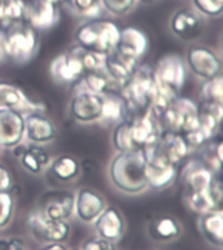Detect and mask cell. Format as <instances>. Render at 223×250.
<instances>
[{"label": "cell", "mask_w": 223, "mask_h": 250, "mask_svg": "<svg viewBox=\"0 0 223 250\" xmlns=\"http://www.w3.org/2000/svg\"><path fill=\"white\" fill-rule=\"evenodd\" d=\"M182 233V227L172 216H159L149 224V234L154 241L167 244L178 240Z\"/></svg>", "instance_id": "25"}, {"label": "cell", "mask_w": 223, "mask_h": 250, "mask_svg": "<svg viewBox=\"0 0 223 250\" xmlns=\"http://www.w3.org/2000/svg\"><path fill=\"white\" fill-rule=\"evenodd\" d=\"M49 72L51 79L58 84H75L83 78L84 68L80 58L72 47L54 58L50 63Z\"/></svg>", "instance_id": "14"}, {"label": "cell", "mask_w": 223, "mask_h": 250, "mask_svg": "<svg viewBox=\"0 0 223 250\" xmlns=\"http://www.w3.org/2000/svg\"><path fill=\"white\" fill-rule=\"evenodd\" d=\"M82 250H117V244L108 241L99 236L88 237L80 246Z\"/></svg>", "instance_id": "38"}, {"label": "cell", "mask_w": 223, "mask_h": 250, "mask_svg": "<svg viewBox=\"0 0 223 250\" xmlns=\"http://www.w3.org/2000/svg\"><path fill=\"white\" fill-rule=\"evenodd\" d=\"M15 212V197L11 190L0 191V229H5L11 224Z\"/></svg>", "instance_id": "34"}, {"label": "cell", "mask_w": 223, "mask_h": 250, "mask_svg": "<svg viewBox=\"0 0 223 250\" xmlns=\"http://www.w3.org/2000/svg\"><path fill=\"white\" fill-rule=\"evenodd\" d=\"M120 30L112 21L93 19L76 29L75 41L82 49L109 55L116 49Z\"/></svg>", "instance_id": "3"}, {"label": "cell", "mask_w": 223, "mask_h": 250, "mask_svg": "<svg viewBox=\"0 0 223 250\" xmlns=\"http://www.w3.org/2000/svg\"><path fill=\"white\" fill-rule=\"evenodd\" d=\"M145 151L118 152L109 167V177L114 188L129 195L149 189L145 174Z\"/></svg>", "instance_id": "2"}, {"label": "cell", "mask_w": 223, "mask_h": 250, "mask_svg": "<svg viewBox=\"0 0 223 250\" xmlns=\"http://www.w3.org/2000/svg\"><path fill=\"white\" fill-rule=\"evenodd\" d=\"M0 152H1V146H0Z\"/></svg>", "instance_id": "52"}, {"label": "cell", "mask_w": 223, "mask_h": 250, "mask_svg": "<svg viewBox=\"0 0 223 250\" xmlns=\"http://www.w3.org/2000/svg\"><path fill=\"white\" fill-rule=\"evenodd\" d=\"M58 20L55 5L42 0L29 13L30 26L34 29H49Z\"/></svg>", "instance_id": "29"}, {"label": "cell", "mask_w": 223, "mask_h": 250, "mask_svg": "<svg viewBox=\"0 0 223 250\" xmlns=\"http://www.w3.org/2000/svg\"><path fill=\"white\" fill-rule=\"evenodd\" d=\"M223 106L215 104L201 103L199 105V128L209 142L214 139L221 128Z\"/></svg>", "instance_id": "26"}, {"label": "cell", "mask_w": 223, "mask_h": 250, "mask_svg": "<svg viewBox=\"0 0 223 250\" xmlns=\"http://www.w3.org/2000/svg\"><path fill=\"white\" fill-rule=\"evenodd\" d=\"M196 152H199V160L206 167L210 172H213L217 176L218 173L223 170L222 165L219 163L217 153H215V143L213 142H207L202 146V147L197 149Z\"/></svg>", "instance_id": "33"}, {"label": "cell", "mask_w": 223, "mask_h": 250, "mask_svg": "<svg viewBox=\"0 0 223 250\" xmlns=\"http://www.w3.org/2000/svg\"><path fill=\"white\" fill-rule=\"evenodd\" d=\"M221 130L223 131V118H222V122H221Z\"/></svg>", "instance_id": "50"}, {"label": "cell", "mask_w": 223, "mask_h": 250, "mask_svg": "<svg viewBox=\"0 0 223 250\" xmlns=\"http://www.w3.org/2000/svg\"><path fill=\"white\" fill-rule=\"evenodd\" d=\"M108 12L116 16H124L135 7L138 0H100Z\"/></svg>", "instance_id": "37"}, {"label": "cell", "mask_w": 223, "mask_h": 250, "mask_svg": "<svg viewBox=\"0 0 223 250\" xmlns=\"http://www.w3.org/2000/svg\"><path fill=\"white\" fill-rule=\"evenodd\" d=\"M0 107L12 109L24 115L45 111V104L36 103L19 86L3 82H0Z\"/></svg>", "instance_id": "19"}, {"label": "cell", "mask_w": 223, "mask_h": 250, "mask_svg": "<svg viewBox=\"0 0 223 250\" xmlns=\"http://www.w3.org/2000/svg\"><path fill=\"white\" fill-rule=\"evenodd\" d=\"M188 67L185 61L178 54H168L156 63L153 70L154 80L163 89L178 96L186 80Z\"/></svg>", "instance_id": "8"}, {"label": "cell", "mask_w": 223, "mask_h": 250, "mask_svg": "<svg viewBox=\"0 0 223 250\" xmlns=\"http://www.w3.org/2000/svg\"><path fill=\"white\" fill-rule=\"evenodd\" d=\"M75 194L68 190H50L40 198L38 209L54 220H67L74 215Z\"/></svg>", "instance_id": "13"}, {"label": "cell", "mask_w": 223, "mask_h": 250, "mask_svg": "<svg viewBox=\"0 0 223 250\" xmlns=\"http://www.w3.org/2000/svg\"><path fill=\"white\" fill-rule=\"evenodd\" d=\"M5 55L17 63H26L36 55L38 49V36L28 25L16 24L4 34Z\"/></svg>", "instance_id": "7"}, {"label": "cell", "mask_w": 223, "mask_h": 250, "mask_svg": "<svg viewBox=\"0 0 223 250\" xmlns=\"http://www.w3.org/2000/svg\"><path fill=\"white\" fill-rule=\"evenodd\" d=\"M192 5L205 19H215L223 15V0H192Z\"/></svg>", "instance_id": "35"}, {"label": "cell", "mask_w": 223, "mask_h": 250, "mask_svg": "<svg viewBox=\"0 0 223 250\" xmlns=\"http://www.w3.org/2000/svg\"><path fill=\"white\" fill-rule=\"evenodd\" d=\"M215 153H217V157H218L219 163H221L223 168V140L215 143Z\"/></svg>", "instance_id": "44"}, {"label": "cell", "mask_w": 223, "mask_h": 250, "mask_svg": "<svg viewBox=\"0 0 223 250\" xmlns=\"http://www.w3.org/2000/svg\"><path fill=\"white\" fill-rule=\"evenodd\" d=\"M13 185L12 174L4 165L0 164V191L3 190H11Z\"/></svg>", "instance_id": "42"}, {"label": "cell", "mask_w": 223, "mask_h": 250, "mask_svg": "<svg viewBox=\"0 0 223 250\" xmlns=\"http://www.w3.org/2000/svg\"><path fill=\"white\" fill-rule=\"evenodd\" d=\"M221 249H222V250H223V245H222V248H221Z\"/></svg>", "instance_id": "53"}, {"label": "cell", "mask_w": 223, "mask_h": 250, "mask_svg": "<svg viewBox=\"0 0 223 250\" xmlns=\"http://www.w3.org/2000/svg\"><path fill=\"white\" fill-rule=\"evenodd\" d=\"M159 122L167 131L178 134L193 131L199 128V105L190 99L178 96L161 113Z\"/></svg>", "instance_id": "5"}, {"label": "cell", "mask_w": 223, "mask_h": 250, "mask_svg": "<svg viewBox=\"0 0 223 250\" xmlns=\"http://www.w3.org/2000/svg\"><path fill=\"white\" fill-rule=\"evenodd\" d=\"M82 88L93 92L96 95H105L111 92H117L111 78L104 71H96V72H86L82 78Z\"/></svg>", "instance_id": "30"}, {"label": "cell", "mask_w": 223, "mask_h": 250, "mask_svg": "<svg viewBox=\"0 0 223 250\" xmlns=\"http://www.w3.org/2000/svg\"><path fill=\"white\" fill-rule=\"evenodd\" d=\"M57 130L54 123L42 113L25 115V136L34 144H45L55 139Z\"/></svg>", "instance_id": "23"}, {"label": "cell", "mask_w": 223, "mask_h": 250, "mask_svg": "<svg viewBox=\"0 0 223 250\" xmlns=\"http://www.w3.org/2000/svg\"><path fill=\"white\" fill-rule=\"evenodd\" d=\"M93 227H95L96 236L114 244H118L126 233L125 216L120 209L113 206L105 207V209L95 220Z\"/></svg>", "instance_id": "18"}, {"label": "cell", "mask_w": 223, "mask_h": 250, "mask_svg": "<svg viewBox=\"0 0 223 250\" xmlns=\"http://www.w3.org/2000/svg\"><path fill=\"white\" fill-rule=\"evenodd\" d=\"M44 1H46V3H50V4L53 5H57L61 1V0H44Z\"/></svg>", "instance_id": "46"}, {"label": "cell", "mask_w": 223, "mask_h": 250, "mask_svg": "<svg viewBox=\"0 0 223 250\" xmlns=\"http://www.w3.org/2000/svg\"><path fill=\"white\" fill-rule=\"evenodd\" d=\"M161 131L159 119L146 110L117 123L113 131V144L118 152L145 151L157 143Z\"/></svg>", "instance_id": "1"}, {"label": "cell", "mask_w": 223, "mask_h": 250, "mask_svg": "<svg viewBox=\"0 0 223 250\" xmlns=\"http://www.w3.org/2000/svg\"><path fill=\"white\" fill-rule=\"evenodd\" d=\"M223 201L222 186L217 184L210 190L205 191H184L182 190V202L190 212L203 215L219 208V203Z\"/></svg>", "instance_id": "22"}, {"label": "cell", "mask_w": 223, "mask_h": 250, "mask_svg": "<svg viewBox=\"0 0 223 250\" xmlns=\"http://www.w3.org/2000/svg\"><path fill=\"white\" fill-rule=\"evenodd\" d=\"M5 55V47H4V34L0 33V61H3Z\"/></svg>", "instance_id": "45"}, {"label": "cell", "mask_w": 223, "mask_h": 250, "mask_svg": "<svg viewBox=\"0 0 223 250\" xmlns=\"http://www.w3.org/2000/svg\"><path fill=\"white\" fill-rule=\"evenodd\" d=\"M185 64L190 72L201 80L215 78L223 71V62L218 54L202 45H192L188 47Z\"/></svg>", "instance_id": "10"}, {"label": "cell", "mask_w": 223, "mask_h": 250, "mask_svg": "<svg viewBox=\"0 0 223 250\" xmlns=\"http://www.w3.org/2000/svg\"><path fill=\"white\" fill-rule=\"evenodd\" d=\"M38 250H68L65 242H49V244H44Z\"/></svg>", "instance_id": "43"}, {"label": "cell", "mask_w": 223, "mask_h": 250, "mask_svg": "<svg viewBox=\"0 0 223 250\" xmlns=\"http://www.w3.org/2000/svg\"><path fill=\"white\" fill-rule=\"evenodd\" d=\"M206 28L205 17L193 8H180L170 19V29L174 36L182 41H196Z\"/></svg>", "instance_id": "11"}, {"label": "cell", "mask_w": 223, "mask_h": 250, "mask_svg": "<svg viewBox=\"0 0 223 250\" xmlns=\"http://www.w3.org/2000/svg\"><path fill=\"white\" fill-rule=\"evenodd\" d=\"M141 1H143V3H151L154 0H141Z\"/></svg>", "instance_id": "48"}, {"label": "cell", "mask_w": 223, "mask_h": 250, "mask_svg": "<svg viewBox=\"0 0 223 250\" xmlns=\"http://www.w3.org/2000/svg\"><path fill=\"white\" fill-rule=\"evenodd\" d=\"M154 147L170 163L178 167L193 153L182 134L167 131V130L161 131L160 138Z\"/></svg>", "instance_id": "21"}, {"label": "cell", "mask_w": 223, "mask_h": 250, "mask_svg": "<svg viewBox=\"0 0 223 250\" xmlns=\"http://www.w3.org/2000/svg\"><path fill=\"white\" fill-rule=\"evenodd\" d=\"M50 172L55 177V180L61 182H68L78 177L80 172V164L75 157L70 155L58 156L50 164Z\"/></svg>", "instance_id": "28"}, {"label": "cell", "mask_w": 223, "mask_h": 250, "mask_svg": "<svg viewBox=\"0 0 223 250\" xmlns=\"http://www.w3.org/2000/svg\"><path fill=\"white\" fill-rule=\"evenodd\" d=\"M25 136V115L0 107V146L13 148Z\"/></svg>", "instance_id": "20"}, {"label": "cell", "mask_w": 223, "mask_h": 250, "mask_svg": "<svg viewBox=\"0 0 223 250\" xmlns=\"http://www.w3.org/2000/svg\"><path fill=\"white\" fill-rule=\"evenodd\" d=\"M154 88L153 70L146 66H136L128 83L118 92L128 106V117L149 110Z\"/></svg>", "instance_id": "4"}, {"label": "cell", "mask_w": 223, "mask_h": 250, "mask_svg": "<svg viewBox=\"0 0 223 250\" xmlns=\"http://www.w3.org/2000/svg\"><path fill=\"white\" fill-rule=\"evenodd\" d=\"M72 7L79 15L95 19L101 13V1L100 0H70Z\"/></svg>", "instance_id": "36"}, {"label": "cell", "mask_w": 223, "mask_h": 250, "mask_svg": "<svg viewBox=\"0 0 223 250\" xmlns=\"http://www.w3.org/2000/svg\"><path fill=\"white\" fill-rule=\"evenodd\" d=\"M149 49V37L143 30L128 26L120 30L114 53L126 61L138 63Z\"/></svg>", "instance_id": "15"}, {"label": "cell", "mask_w": 223, "mask_h": 250, "mask_svg": "<svg viewBox=\"0 0 223 250\" xmlns=\"http://www.w3.org/2000/svg\"><path fill=\"white\" fill-rule=\"evenodd\" d=\"M199 229L207 244L215 248H222L223 208L213 209L210 212L201 215L199 219Z\"/></svg>", "instance_id": "24"}, {"label": "cell", "mask_w": 223, "mask_h": 250, "mask_svg": "<svg viewBox=\"0 0 223 250\" xmlns=\"http://www.w3.org/2000/svg\"><path fill=\"white\" fill-rule=\"evenodd\" d=\"M26 227L30 236L37 242H65L71 234V226L67 220H54L34 209L26 217Z\"/></svg>", "instance_id": "6"}, {"label": "cell", "mask_w": 223, "mask_h": 250, "mask_svg": "<svg viewBox=\"0 0 223 250\" xmlns=\"http://www.w3.org/2000/svg\"><path fill=\"white\" fill-rule=\"evenodd\" d=\"M68 250H82V249H80V248H71V249Z\"/></svg>", "instance_id": "49"}, {"label": "cell", "mask_w": 223, "mask_h": 250, "mask_svg": "<svg viewBox=\"0 0 223 250\" xmlns=\"http://www.w3.org/2000/svg\"><path fill=\"white\" fill-rule=\"evenodd\" d=\"M180 180L184 191H205L213 189L218 184L217 176L199 159H190L186 161L180 172Z\"/></svg>", "instance_id": "16"}, {"label": "cell", "mask_w": 223, "mask_h": 250, "mask_svg": "<svg viewBox=\"0 0 223 250\" xmlns=\"http://www.w3.org/2000/svg\"><path fill=\"white\" fill-rule=\"evenodd\" d=\"M221 49H222V53H223V32H222V36H221Z\"/></svg>", "instance_id": "47"}, {"label": "cell", "mask_w": 223, "mask_h": 250, "mask_svg": "<svg viewBox=\"0 0 223 250\" xmlns=\"http://www.w3.org/2000/svg\"><path fill=\"white\" fill-rule=\"evenodd\" d=\"M74 50L80 58L84 74L86 72H96V71H104L107 66L108 55L107 54L96 53V51H89V50L82 49L80 46H75Z\"/></svg>", "instance_id": "32"}, {"label": "cell", "mask_w": 223, "mask_h": 250, "mask_svg": "<svg viewBox=\"0 0 223 250\" xmlns=\"http://www.w3.org/2000/svg\"><path fill=\"white\" fill-rule=\"evenodd\" d=\"M221 186H222V195H223V185H221Z\"/></svg>", "instance_id": "51"}, {"label": "cell", "mask_w": 223, "mask_h": 250, "mask_svg": "<svg viewBox=\"0 0 223 250\" xmlns=\"http://www.w3.org/2000/svg\"><path fill=\"white\" fill-rule=\"evenodd\" d=\"M145 174L149 189L164 190L170 188L178 178V165L170 163L155 147L145 149Z\"/></svg>", "instance_id": "9"}, {"label": "cell", "mask_w": 223, "mask_h": 250, "mask_svg": "<svg viewBox=\"0 0 223 250\" xmlns=\"http://www.w3.org/2000/svg\"><path fill=\"white\" fill-rule=\"evenodd\" d=\"M200 100L201 103L223 106V74L203 80L200 88Z\"/></svg>", "instance_id": "31"}, {"label": "cell", "mask_w": 223, "mask_h": 250, "mask_svg": "<svg viewBox=\"0 0 223 250\" xmlns=\"http://www.w3.org/2000/svg\"><path fill=\"white\" fill-rule=\"evenodd\" d=\"M20 163L21 165L24 167L25 170H28V172L32 173V174H38V173H41L42 169H44V167L40 164V161L36 159V156L29 151V148H28L24 155L20 157Z\"/></svg>", "instance_id": "39"}, {"label": "cell", "mask_w": 223, "mask_h": 250, "mask_svg": "<svg viewBox=\"0 0 223 250\" xmlns=\"http://www.w3.org/2000/svg\"><path fill=\"white\" fill-rule=\"evenodd\" d=\"M0 250H28L20 237H0Z\"/></svg>", "instance_id": "40"}, {"label": "cell", "mask_w": 223, "mask_h": 250, "mask_svg": "<svg viewBox=\"0 0 223 250\" xmlns=\"http://www.w3.org/2000/svg\"><path fill=\"white\" fill-rule=\"evenodd\" d=\"M128 118V106L118 92L103 95V111L99 122L120 123Z\"/></svg>", "instance_id": "27"}, {"label": "cell", "mask_w": 223, "mask_h": 250, "mask_svg": "<svg viewBox=\"0 0 223 250\" xmlns=\"http://www.w3.org/2000/svg\"><path fill=\"white\" fill-rule=\"evenodd\" d=\"M103 111V96L79 86L70 103V113L79 123L99 122Z\"/></svg>", "instance_id": "12"}, {"label": "cell", "mask_w": 223, "mask_h": 250, "mask_svg": "<svg viewBox=\"0 0 223 250\" xmlns=\"http://www.w3.org/2000/svg\"><path fill=\"white\" fill-rule=\"evenodd\" d=\"M107 207L104 197L96 190L82 188L75 194L74 215L79 222L84 224H93Z\"/></svg>", "instance_id": "17"}, {"label": "cell", "mask_w": 223, "mask_h": 250, "mask_svg": "<svg viewBox=\"0 0 223 250\" xmlns=\"http://www.w3.org/2000/svg\"><path fill=\"white\" fill-rule=\"evenodd\" d=\"M28 148H29V151L32 152L34 156H36V159L40 161V164H41L44 168L50 164V155L47 153V151H46V149H44L42 147H38L37 144L28 146Z\"/></svg>", "instance_id": "41"}]
</instances>
